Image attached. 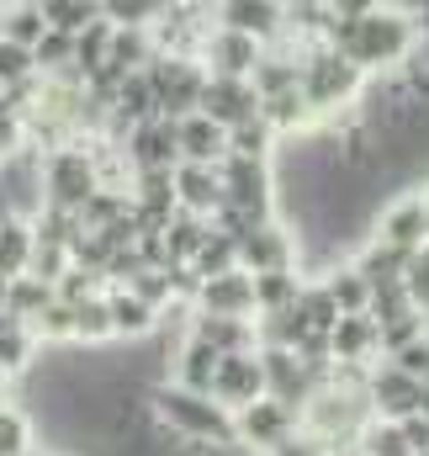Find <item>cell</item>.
Returning a JSON list of instances; mask_svg holds the SVG:
<instances>
[{
    "mask_svg": "<svg viewBox=\"0 0 429 456\" xmlns=\"http://www.w3.org/2000/svg\"><path fill=\"white\" fill-rule=\"evenodd\" d=\"M117 149H122V159H127L133 175H138V170H175V165H181V159H175V122H165V117L127 127Z\"/></svg>",
    "mask_w": 429,
    "mask_h": 456,
    "instance_id": "11",
    "label": "cell"
},
{
    "mask_svg": "<svg viewBox=\"0 0 429 456\" xmlns=\"http://www.w3.org/2000/svg\"><path fill=\"white\" fill-rule=\"evenodd\" d=\"M191 314H213V319H255V281L244 271H223L213 281L197 287Z\"/></svg>",
    "mask_w": 429,
    "mask_h": 456,
    "instance_id": "14",
    "label": "cell"
},
{
    "mask_svg": "<svg viewBox=\"0 0 429 456\" xmlns=\"http://www.w3.org/2000/svg\"><path fill=\"white\" fill-rule=\"evenodd\" d=\"M328 355H334V366L371 371V366L382 361V350H376V324H371L366 314H360V319H339L334 335H328Z\"/></svg>",
    "mask_w": 429,
    "mask_h": 456,
    "instance_id": "18",
    "label": "cell"
},
{
    "mask_svg": "<svg viewBox=\"0 0 429 456\" xmlns=\"http://www.w3.org/2000/svg\"><path fill=\"white\" fill-rule=\"evenodd\" d=\"M127 197L154 213H175V170H138L127 181Z\"/></svg>",
    "mask_w": 429,
    "mask_h": 456,
    "instance_id": "30",
    "label": "cell"
},
{
    "mask_svg": "<svg viewBox=\"0 0 429 456\" xmlns=\"http://www.w3.org/2000/svg\"><path fill=\"white\" fill-rule=\"evenodd\" d=\"M297 91H303V102H308L313 122H323V117H339L344 107L360 102L366 75H360L344 53H334V48L313 43V48H303V80H297Z\"/></svg>",
    "mask_w": 429,
    "mask_h": 456,
    "instance_id": "3",
    "label": "cell"
},
{
    "mask_svg": "<svg viewBox=\"0 0 429 456\" xmlns=\"http://www.w3.org/2000/svg\"><path fill=\"white\" fill-rule=\"evenodd\" d=\"M107 53H111V21H107V16H96V21L75 37V75H80V80H91V75L107 64Z\"/></svg>",
    "mask_w": 429,
    "mask_h": 456,
    "instance_id": "32",
    "label": "cell"
},
{
    "mask_svg": "<svg viewBox=\"0 0 429 456\" xmlns=\"http://www.w3.org/2000/svg\"><path fill=\"white\" fill-rule=\"evenodd\" d=\"M127 213H133V197H127V191H96V197L80 208V228H85V233H107V228H117Z\"/></svg>",
    "mask_w": 429,
    "mask_h": 456,
    "instance_id": "35",
    "label": "cell"
},
{
    "mask_svg": "<svg viewBox=\"0 0 429 456\" xmlns=\"http://www.w3.org/2000/svg\"><path fill=\"white\" fill-rule=\"evenodd\" d=\"M419 382H409L403 371H393L387 361H376L371 366V377H366V409H371V419H393V425H403L409 414H419Z\"/></svg>",
    "mask_w": 429,
    "mask_h": 456,
    "instance_id": "12",
    "label": "cell"
},
{
    "mask_svg": "<svg viewBox=\"0 0 429 456\" xmlns=\"http://www.w3.org/2000/svg\"><path fill=\"white\" fill-rule=\"evenodd\" d=\"M223 271H239V244L213 228L207 244H202L197 260H191V276H197V281H213V276H223Z\"/></svg>",
    "mask_w": 429,
    "mask_h": 456,
    "instance_id": "37",
    "label": "cell"
},
{
    "mask_svg": "<svg viewBox=\"0 0 429 456\" xmlns=\"http://www.w3.org/2000/svg\"><path fill=\"white\" fill-rule=\"evenodd\" d=\"M228 154H233V159H260V165H271V159H276V133L255 117V122H244V127L228 133ZM228 154H223V159H228Z\"/></svg>",
    "mask_w": 429,
    "mask_h": 456,
    "instance_id": "34",
    "label": "cell"
},
{
    "mask_svg": "<svg viewBox=\"0 0 429 456\" xmlns=\"http://www.w3.org/2000/svg\"><path fill=\"white\" fill-rule=\"evenodd\" d=\"M175 208L197 213V218H213L217 208H223L217 165H175Z\"/></svg>",
    "mask_w": 429,
    "mask_h": 456,
    "instance_id": "19",
    "label": "cell"
},
{
    "mask_svg": "<svg viewBox=\"0 0 429 456\" xmlns=\"http://www.w3.org/2000/svg\"><path fill=\"white\" fill-rule=\"evenodd\" d=\"M111 340V314H107V292L75 308V345H107Z\"/></svg>",
    "mask_w": 429,
    "mask_h": 456,
    "instance_id": "42",
    "label": "cell"
},
{
    "mask_svg": "<svg viewBox=\"0 0 429 456\" xmlns=\"http://www.w3.org/2000/svg\"><path fill=\"white\" fill-rule=\"evenodd\" d=\"M197 112L207 117V122H217L223 133H233V127H244V122L260 117V96H255L249 80H217V75H207L202 107H197Z\"/></svg>",
    "mask_w": 429,
    "mask_h": 456,
    "instance_id": "13",
    "label": "cell"
},
{
    "mask_svg": "<svg viewBox=\"0 0 429 456\" xmlns=\"http://www.w3.org/2000/svg\"><path fill=\"white\" fill-rule=\"evenodd\" d=\"M48 303H53V287H48V281H37V276H11V287H5V319H11V324L27 330Z\"/></svg>",
    "mask_w": 429,
    "mask_h": 456,
    "instance_id": "25",
    "label": "cell"
},
{
    "mask_svg": "<svg viewBox=\"0 0 429 456\" xmlns=\"http://www.w3.org/2000/svg\"><path fill=\"white\" fill-rule=\"evenodd\" d=\"M43 5L37 0H21V5H0V43H16V48H37L43 43Z\"/></svg>",
    "mask_w": 429,
    "mask_h": 456,
    "instance_id": "27",
    "label": "cell"
},
{
    "mask_svg": "<svg viewBox=\"0 0 429 456\" xmlns=\"http://www.w3.org/2000/svg\"><path fill=\"white\" fill-rule=\"evenodd\" d=\"M37 452V425H32V414L27 409H0V456H27Z\"/></svg>",
    "mask_w": 429,
    "mask_h": 456,
    "instance_id": "39",
    "label": "cell"
},
{
    "mask_svg": "<svg viewBox=\"0 0 429 456\" xmlns=\"http://www.w3.org/2000/svg\"><path fill=\"white\" fill-rule=\"evenodd\" d=\"M265 398V371H260V350L255 355H223L217 361V377H213V403L239 414L249 403Z\"/></svg>",
    "mask_w": 429,
    "mask_h": 456,
    "instance_id": "10",
    "label": "cell"
},
{
    "mask_svg": "<svg viewBox=\"0 0 429 456\" xmlns=\"http://www.w3.org/2000/svg\"><path fill=\"white\" fill-rule=\"evenodd\" d=\"M32 265V224L27 218H0V271L27 276Z\"/></svg>",
    "mask_w": 429,
    "mask_h": 456,
    "instance_id": "31",
    "label": "cell"
},
{
    "mask_svg": "<svg viewBox=\"0 0 429 456\" xmlns=\"http://www.w3.org/2000/svg\"><path fill=\"white\" fill-rule=\"evenodd\" d=\"M297 80H303V48H297V43H276V48H265L260 64H255V75H249V86H255L260 102L297 91Z\"/></svg>",
    "mask_w": 429,
    "mask_h": 456,
    "instance_id": "15",
    "label": "cell"
},
{
    "mask_svg": "<svg viewBox=\"0 0 429 456\" xmlns=\"http://www.w3.org/2000/svg\"><path fill=\"white\" fill-rule=\"evenodd\" d=\"M21 149H27V127H21V122H11V117H0V170H5Z\"/></svg>",
    "mask_w": 429,
    "mask_h": 456,
    "instance_id": "49",
    "label": "cell"
},
{
    "mask_svg": "<svg viewBox=\"0 0 429 456\" xmlns=\"http://www.w3.org/2000/svg\"><path fill=\"white\" fill-rule=\"evenodd\" d=\"M425 218H429V191H425Z\"/></svg>",
    "mask_w": 429,
    "mask_h": 456,
    "instance_id": "55",
    "label": "cell"
},
{
    "mask_svg": "<svg viewBox=\"0 0 429 456\" xmlns=\"http://www.w3.org/2000/svg\"><path fill=\"white\" fill-rule=\"evenodd\" d=\"M360 276H366V287H393V281H403V265H409V255H398V249H387V244H360L355 249V260H350Z\"/></svg>",
    "mask_w": 429,
    "mask_h": 456,
    "instance_id": "28",
    "label": "cell"
},
{
    "mask_svg": "<svg viewBox=\"0 0 429 456\" xmlns=\"http://www.w3.org/2000/svg\"><path fill=\"white\" fill-rule=\"evenodd\" d=\"M207 233H213L207 218H197V213H181V208H175V218H170V228H165L170 265H191V260H197V249L207 244Z\"/></svg>",
    "mask_w": 429,
    "mask_h": 456,
    "instance_id": "26",
    "label": "cell"
},
{
    "mask_svg": "<svg viewBox=\"0 0 429 456\" xmlns=\"http://www.w3.org/2000/svg\"><path fill=\"white\" fill-rule=\"evenodd\" d=\"M107 314H111V340H154L159 335V314L149 308V303H138L133 292H122V287H111L107 292Z\"/></svg>",
    "mask_w": 429,
    "mask_h": 456,
    "instance_id": "21",
    "label": "cell"
},
{
    "mask_svg": "<svg viewBox=\"0 0 429 456\" xmlns=\"http://www.w3.org/2000/svg\"><path fill=\"white\" fill-rule=\"evenodd\" d=\"M260 122H265V127L276 133V143H281V138H292V133H308V127H313V112H308L303 91H287V96L260 102Z\"/></svg>",
    "mask_w": 429,
    "mask_h": 456,
    "instance_id": "23",
    "label": "cell"
},
{
    "mask_svg": "<svg viewBox=\"0 0 429 456\" xmlns=\"http://www.w3.org/2000/svg\"><path fill=\"white\" fill-rule=\"evenodd\" d=\"M37 80V64H32V48H16V43H0V91L11 86H27Z\"/></svg>",
    "mask_w": 429,
    "mask_h": 456,
    "instance_id": "46",
    "label": "cell"
},
{
    "mask_svg": "<svg viewBox=\"0 0 429 456\" xmlns=\"http://www.w3.org/2000/svg\"><path fill=\"white\" fill-rule=\"evenodd\" d=\"M5 330H11V319H5V314H0V335H5Z\"/></svg>",
    "mask_w": 429,
    "mask_h": 456,
    "instance_id": "54",
    "label": "cell"
},
{
    "mask_svg": "<svg viewBox=\"0 0 429 456\" xmlns=\"http://www.w3.org/2000/svg\"><path fill=\"white\" fill-rule=\"evenodd\" d=\"M11 387H16V382H5V377H0V409H11V403H16V398H11Z\"/></svg>",
    "mask_w": 429,
    "mask_h": 456,
    "instance_id": "52",
    "label": "cell"
},
{
    "mask_svg": "<svg viewBox=\"0 0 429 456\" xmlns=\"http://www.w3.org/2000/svg\"><path fill=\"white\" fill-rule=\"evenodd\" d=\"M376 244H387V249H398V255H414L419 244L429 239V218H425V191H403V197H393L382 213H376Z\"/></svg>",
    "mask_w": 429,
    "mask_h": 456,
    "instance_id": "8",
    "label": "cell"
},
{
    "mask_svg": "<svg viewBox=\"0 0 429 456\" xmlns=\"http://www.w3.org/2000/svg\"><path fill=\"white\" fill-rule=\"evenodd\" d=\"M425 335H429V319H425V314H403V319L376 324V350H382V361H387V355H398L403 345L425 340Z\"/></svg>",
    "mask_w": 429,
    "mask_h": 456,
    "instance_id": "41",
    "label": "cell"
},
{
    "mask_svg": "<svg viewBox=\"0 0 429 456\" xmlns=\"http://www.w3.org/2000/svg\"><path fill=\"white\" fill-rule=\"evenodd\" d=\"M297 430H303V414H292V409H281V403H271V398H260V403H249V409L233 414L239 446L255 452V456H271L281 441H292Z\"/></svg>",
    "mask_w": 429,
    "mask_h": 456,
    "instance_id": "5",
    "label": "cell"
},
{
    "mask_svg": "<svg viewBox=\"0 0 429 456\" xmlns=\"http://www.w3.org/2000/svg\"><path fill=\"white\" fill-rule=\"evenodd\" d=\"M260 43L255 37H244V32H228V27H217L202 37V48H197V64L207 69V75H217V80H249L255 75V64H260Z\"/></svg>",
    "mask_w": 429,
    "mask_h": 456,
    "instance_id": "7",
    "label": "cell"
},
{
    "mask_svg": "<svg viewBox=\"0 0 429 456\" xmlns=\"http://www.w3.org/2000/svg\"><path fill=\"white\" fill-rule=\"evenodd\" d=\"M239 271L244 276H271V271H303L297 233L287 224H265L239 239Z\"/></svg>",
    "mask_w": 429,
    "mask_h": 456,
    "instance_id": "6",
    "label": "cell"
},
{
    "mask_svg": "<svg viewBox=\"0 0 429 456\" xmlns=\"http://www.w3.org/2000/svg\"><path fill=\"white\" fill-rule=\"evenodd\" d=\"M213 16H217V27L244 32V37H255L260 48L287 43V5H276V0H223Z\"/></svg>",
    "mask_w": 429,
    "mask_h": 456,
    "instance_id": "9",
    "label": "cell"
},
{
    "mask_svg": "<svg viewBox=\"0 0 429 456\" xmlns=\"http://www.w3.org/2000/svg\"><path fill=\"white\" fill-rule=\"evenodd\" d=\"M122 292H133L138 303H149V308H154L159 319H165V308L175 303V287H170V271H143V276H138L133 287H122Z\"/></svg>",
    "mask_w": 429,
    "mask_h": 456,
    "instance_id": "45",
    "label": "cell"
},
{
    "mask_svg": "<svg viewBox=\"0 0 429 456\" xmlns=\"http://www.w3.org/2000/svg\"><path fill=\"white\" fill-rule=\"evenodd\" d=\"M75 260H69V249H48V244H32V265H27V276H37V281H59L64 271H69Z\"/></svg>",
    "mask_w": 429,
    "mask_h": 456,
    "instance_id": "48",
    "label": "cell"
},
{
    "mask_svg": "<svg viewBox=\"0 0 429 456\" xmlns=\"http://www.w3.org/2000/svg\"><path fill=\"white\" fill-rule=\"evenodd\" d=\"M255 281V314L271 319V314H287L303 292V271H271V276H249Z\"/></svg>",
    "mask_w": 429,
    "mask_h": 456,
    "instance_id": "24",
    "label": "cell"
},
{
    "mask_svg": "<svg viewBox=\"0 0 429 456\" xmlns=\"http://www.w3.org/2000/svg\"><path fill=\"white\" fill-rule=\"evenodd\" d=\"M271 456H328V446H319V441H313L308 430H297L292 441H281V446H276Z\"/></svg>",
    "mask_w": 429,
    "mask_h": 456,
    "instance_id": "50",
    "label": "cell"
},
{
    "mask_svg": "<svg viewBox=\"0 0 429 456\" xmlns=\"http://www.w3.org/2000/svg\"><path fill=\"white\" fill-rule=\"evenodd\" d=\"M5 287H11V276L0 271V314H5Z\"/></svg>",
    "mask_w": 429,
    "mask_h": 456,
    "instance_id": "53",
    "label": "cell"
},
{
    "mask_svg": "<svg viewBox=\"0 0 429 456\" xmlns=\"http://www.w3.org/2000/svg\"><path fill=\"white\" fill-rule=\"evenodd\" d=\"M223 154H228V133L217 122H207L202 112L175 122V159L181 165H223Z\"/></svg>",
    "mask_w": 429,
    "mask_h": 456,
    "instance_id": "16",
    "label": "cell"
},
{
    "mask_svg": "<svg viewBox=\"0 0 429 456\" xmlns=\"http://www.w3.org/2000/svg\"><path fill=\"white\" fill-rule=\"evenodd\" d=\"M403 441H409V452L414 456L429 452V419L425 414H409V419H403Z\"/></svg>",
    "mask_w": 429,
    "mask_h": 456,
    "instance_id": "51",
    "label": "cell"
},
{
    "mask_svg": "<svg viewBox=\"0 0 429 456\" xmlns=\"http://www.w3.org/2000/svg\"><path fill=\"white\" fill-rule=\"evenodd\" d=\"M37 5H43V27L59 32V37H80V32L101 16L96 0H37Z\"/></svg>",
    "mask_w": 429,
    "mask_h": 456,
    "instance_id": "29",
    "label": "cell"
},
{
    "mask_svg": "<svg viewBox=\"0 0 429 456\" xmlns=\"http://www.w3.org/2000/svg\"><path fill=\"white\" fill-rule=\"evenodd\" d=\"M217 361H223L217 350H207L202 340H191V335H186V340L175 345V355H170V371H175L170 382H175V387H186V393H207V398H213Z\"/></svg>",
    "mask_w": 429,
    "mask_h": 456,
    "instance_id": "20",
    "label": "cell"
},
{
    "mask_svg": "<svg viewBox=\"0 0 429 456\" xmlns=\"http://www.w3.org/2000/svg\"><path fill=\"white\" fill-rule=\"evenodd\" d=\"M27 335H32V345H75V308L53 297V303L27 324Z\"/></svg>",
    "mask_w": 429,
    "mask_h": 456,
    "instance_id": "36",
    "label": "cell"
},
{
    "mask_svg": "<svg viewBox=\"0 0 429 456\" xmlns=\"http://www.w3.org/2000/svg\"><path fill=\"white\" fill-rule=\"evenodd\" d=\"M387 366H393V371H403L409 382L429 387V335H425V340H414V345H403L398 355H387Z\"/></svg>",
    "mask_w": 429,
    "mask_h": 456,
    "instance_id": "47",
    "label": "cell"
},
{
    "mask_svg": "<svg viewBox=\"0 0 429 456\" xmlns=\"http://www.w3.org/2000/svg\"><path fill=\"white\" fill-rule=\"evenodd\" d=\"M191 340H202L217 355H255L260 335H255V319H213V314H191Z\"/></svg>",
    "mask_w": 429,
    "mask_h": 456,
    "instance_id": "17",
    "label": "cell"
},
{
    "mask_svg": "<svg viewBox=\"0 0 429 456\" xmlns=\"http://www.w3.org/2000/svg\"><path fill=\"white\" fill-rule=\"evenodd\" d=\"M355 456H414L403 441V425L393 419H371L360 436H355Z\"/></svg>",
    "mask_w": 429,
    "mask_h": 456,
    "instance_id": "38",
    "label": "cell"
},
{
    "mask_svg": "<svg viewBox=\"0 0 429 456\" xmlns=\"http://www.w3.org/2000/svg\"><path fill=\"white\" fill-rule=\"evenodd\" d=\"M149 414H154L181 446H202V452H233V446H239L233 414L217 409L207 393H186V387H175V382H154Z\"/></svg>",
    "mask_w": 429,
    "mask_h": 456,
    "instance_id": "1",
    "label": "cell"
},
{
    "mask_svg": "<svg viewBox=\"0 0 429 456\" xmlns=\"http://www.w3.org/2000/svg\"><path fill=\"white\" fill-rule=\"evenodd\" d=\"M323 292L334 297L339 319H360V314L371 308V287H366V276H360L355 265H328V271H323Z\"/></svg>",
    "mask_w": 429,
    "mask_h": 456,
    "instance_id": "22",
    "label": "cell"
},
{
    "mask_svg": "<svg viewBox=\"0 0 429 456\" xmlns=\"http://www.w3.org/2000/svg\"><path fill=\"white\" fill-rule=\"evenodd\" d=\"M101 292H107V281H101L96 271H85V265H69V271L53 281V297L69 303V308H80V303H91V297H101Z\"/></svg>",
    "mask_w": 429,
    "mask_h": 456,
    "instance_id": "43",
    "label": "cell"
},
{
    "mask_svg": "<svg viewBox=\"0 0 429 456\" xmlns=\"http://www.w3.org/2000/svg\"><path fill=\"white\" fill-rule=\"evenodd\" d=\"M419 37H425V27H419V11L414 5H371L344 59L360 75H382V69L409 64L414 48H419Z\"/></svg>",
    "mask_w": 429,
    "mask_h": 456,
    "instance_id": "2",
    "label": "cell"
},
{
    "mask_svg": "<svg viewBox=\"0 0 429 456\" xmlns=\"http://www.w3.org/2000/svg\"><path fill=\"white\" fill-rule=\"evenodd\" d=\"M27 224H32V244H48V249H69L80 239V218L59 213V208H37Z\"/></svg>",
    "mask_w": 429,
    "mask_h": 456,
    "instance_id": "33",
    "label": "cell"
},
{
    "mask_svg": "<svg viewBox=\"0 0 429 456\" xmlns=\"http://www.w3.org/2000/svg\"><path fill=\"white\" fill-rule=\"evenodd\" d=\"M297 314L308 319L313 335H334V324H339V308H334V297L323 292V281H303V292H297Z\"/></svg>",
    "mask_w": 429,
    "mask_h": 456,
    "instance_id": "40",
    "label": "cell"
},
{
    "mask_svg": "<svg viewBox=\"0 0 429 456\" xmlns=\"http://www.w3.org/2000/svg\"><path fill=\"white\" fill-rule=\"evenodd\" d=\"M27 456H43V452H27Z\"/></svg>",
    "mask_w": 429,
    "mask_h": 456,
    "instance_id": "56",
    "label": "cell"
},
{
    "mask_svg": "<svg viewBox=\"0 0 429 456\" xmlns=\"http://www.w3.org/2000/svg\"><path fill=\"white\" fill-rule=\"evenodd\" d=\"M403 292H409V303L429 319V239L409 255V265H403Z\"/></svg>",
    "mask_w": 429,
    "mask_h": 456,
    "instance_id": "44",
    "label": "cell"
},
{
    "mask_svg": "<svg viewBox=\"0 0 429 456\" xmlns=\"http://www.w3.org/2000/svg\"><path fill=\"white\" fill-rule=\"evenodd\" d=\"M101 191L96 181V159H91V143H64V149H48L43 154V208H59V213H75Z\"/></svg>",
    "mask_w": 429,
    "mask_h": 456,
    "instance_id": "4",
    "label": "cell"
}]
</instances>
